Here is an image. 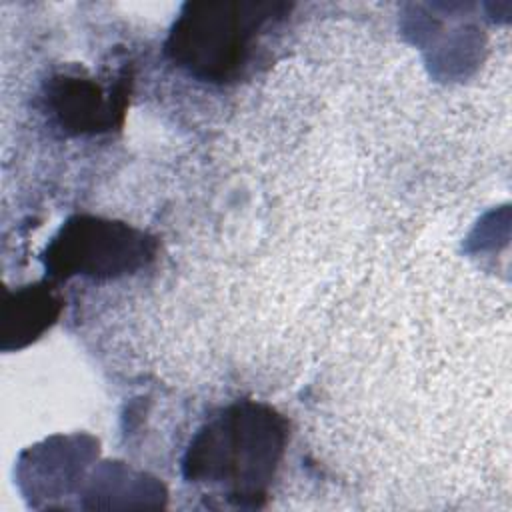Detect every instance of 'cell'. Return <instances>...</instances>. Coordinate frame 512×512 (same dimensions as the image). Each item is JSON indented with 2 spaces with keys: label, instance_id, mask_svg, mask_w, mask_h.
Instances as JSON below:
<instances>
[{
  "label": "cell",
  "instance_id": "obj_2",
  "mask_svg": "<svg viewBox=\"0 0 512 512\" xmlns=\"http://www.w3.org/2000/svg\"><path fill=\"white\" fill-rule=\"evenodd\" d=\"M292 10L280 0H190L172 22L164 54L188 76L228 84L242 76L258 40Z\"/></svg>",
  "mask_w": 512,
  "mask_h": 512
},
{
  "label": "cell",
  "instance_id": "obj_4",
  "mask_svg": "<svg viewBox=\"0 0 512 512\" xmlns=\"http://www.w3.org/2000/svg\"><path fill=\"white\" fill-rule=\"evenodd\" d=\"M130 90L128 68L106 82L82 72H58L44 82L42 96L50 118L66 134L94 136L122 126Z\"/></svg>",
  "mask_w": 512,
  "mask_h": 512
},
{
  "label": "cell",
  "instance_id": "obj_3",
  "mask_svg": "<svg viewBox=\"0 0 512 512\" xmlns=\"http://www.w3.org/2000/svg\"><path fill=\"white\" fill-rule=\"evenodd\" d=\"M156 250V238L132 224L74 214L48 240L40 260L46 278L54 284L74 276L114 280L146 268L156 258Z\"/></svg>",
  "mask_w": 512,
  "mask_h": 512
},
{
  "label": "cell",
  "instance_id": "obj_1",
  "mask_svg": "<svg viewBox=\"0 0 512 512\" xmlns=\"http://www.w3.org/2000/svg\"><path fill=\"white\" fill-rule=\"evenodd\" d=\"M288 420L264 402L238 400L190 438L182 476L220 492L236 508H260L288 444Z\"/></svg>",
  "mask_w": 512,
  "mask_h": 512
},
{
  "label": "cell",
  "instance_id": "obj_5",
  "mask_svg": "<svg viewBox=\"0 0 512 512\" xmlns=\"http://www.w3.org/2000/svg\"><path fill=\"white\" fill-rule=\"evenodd\" d=\"M64 300L52 280L4 288L0 312V348L20 350L40 338L62 314Z\"/></svg>",
  "mask_w": 512,
  "mask_h": 512
}]
</instances>
